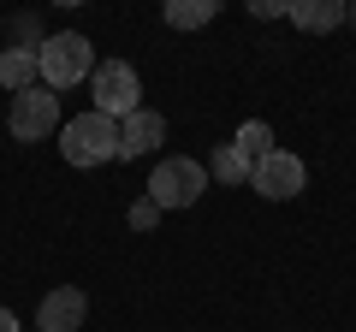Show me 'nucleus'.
Masks as SVG:
<instances>
[{"label":"nucleus","mask_w":356,"mask_h":332,"mask_svg":"<svg viewBox=\"0 0 356 332\" xmlns=\"http://www.w3.org/2000/svg\"><path fill=\"white\" fill-rule=\"evenodd\" d=\"M36 65H42V90H77V83H89L95 77V48H89V36H77V30H60V36H48L36 48Z\"/></svg>","instance_id":"obj_1"},{"label":"nucleus","mask_w":356,"mask_h":332,"mask_svg":"<svg viewBox=\"0 0 356 332\" xmlns=\"http://www.w3.org/2000/svg\"><path fill=\"white\" fill-rule=\"evenodd\" d=\"M60 154L72 166H107V160H119V119H107V113H77V119H65L60 125Z\"/></svg>","instance_id":"obj_2"},{"label":"nucleus","mask_w":356,"mask_h":332,"mask_svg":"<svg viewBox=\"0 0 356 332\" xmlns=\"http://www.w3.org/2000/svg\"><path fill=\"white\" fill-rule=\"evenodd\" d=\"M202 190H208V166L191 160V154H178V160H154L149 190H143V196H149L161 214H172V208H196Z\"/></svg>","instance_id":"obj_3"},{"label":"nucleus","mask_w":356,"mask_h":332,"mask_svg":"<svg viewBox=\"0 0 356 332\" xmlns=\"http://www.w3.org/2000/svg\"><path fill=\"white\" fill-rule=\"evenodd\" d=\"M89 95H95V113L119 119V125L131 113H143V77L131 72V60H102L89 77Z\"/></svg>","instance_id":"obj_4"},{"label":"nucleus","mask_w":356,"mask_h":332,"mask_svg":"<svg viewBox=\"0 0 356 332\" xmlns=\"http://www.w3.org/2000/svg\"><path fill=\"white\" fill-rule=\"evenodd\" d=\"M6 131H13L18 142H42V137H54L60 131V95L54 90H24V95H13V107H6Z\"/></svg>","instance_id":"obj_5"},{"label":"nucleus","mask_w":356,"mask_h":332,"mask_svg":"<svg viewBox=\"0 0 356 332\" xmlns=\"http://www.w3.org/2000/svg\"><path fill=\"white\" fill-rule=\"evenodd\" d=\"M303 160L297 154H285V149H273L267 160H255V172H250V190L255 196H267V202H291L297 190H303Z\"/></svg>","instance_id":"obj_6"},{"label":"nucleus","mask_w":356,"mask_h":332,"mask_svg":"<svg viewBox=\"0 0 356 332\" xmlns=\"http://www.w3.org/2000/svg\"><path fill=\"white\" fill-rule=\"evenodd\" d=\"M89 320V291L83 285H54L36 303V332H83Z\"/></svg>","instance_id":"obj_7"},{"label":"nucleus","mask_w":356,"mask_h":332,"mask_svg":"<svg viewBox=\"0 0 356 332\" xmlns=\"http://www.w3.org/2000/svg\"><path fill=\"white\" fill-rule=\"evenodd\" d=\"M161 142H166V119L143 107V113H131L125 125H119V160H143V154H154Z\"/></svg>","instance_id":"obj_8"},{"label":"nucleus","mask_w":356,"mask_h":332,"mask_svg":"<svg viewBox=\"0 0 356 332\" xmlns=\"http://www.w3.org/2000/svg\"><path fill=\"white\" fill-rule=\"evenodd\" d=\"M291 24L309 30V36H327V30L350 24V0H297V6H291Z\"/></svg>","instance_id":"obj_9"},{"label":"nucleus","mask_w":356,"mask_h":332,"mask_svg":"<svg viewBox=\"0 0 356 332\" xmlns=\"http://www.w3.org/2000/svg\"><path fill=\"white\" fill-rule=\"evenodd\" d=\"M42 83V65H36V48H0V90L6 95H24Z\"/></svg>","instance_id":"obj_10"},{"label":"nucleus","mask_w":356,"mask_h":332,"mask_svg":"<svg viewBox=\"0 0 356 332\" xmlns=\"http://www.w3.org/2000/svg\"><path fill=\"white\" fill-rule=\"evenodd\" d=\"M214 0H166V30H202V24H214Z\"/></svg>","instance_id":"obj_11"},{"label":"nucleus","mask_w":356,"mask_h":332,"mask_svg":"<svg viewBox=\"0 0 356 332\" xmlns=\"http://www.w3.org/2000/svg\"><path fill=\"white\" fill-rule=\"evenodd\" d=\"M250 172H255V160H243L238 142H220L214 160H208V179H220V184H250Z\"/></svg>","instance_id":"obj_12"},{"label":"nucleus","mask_w":356,"mask_h":332,"mask_svg":"<svg viewBox=\"0 0 356 332\" xmlns=\"http://www.w3.org/2000/svg\"><path fill=\"white\" fill-rule=\"evenodd\" d=\"M238 154H243V160H267V154H273V125L243 119V125H238Z\"/></svg>","instance_id":"obj_13"},{"label":"nucleus","mask_w":356,"mask_h":332,"mask_svg":"<svg viewBox=\"0 0 356 332\" xmlns=\"http://www.w3.org/2000/svg\"><path fill=\"white\" fill-rule=\"evenodd\" d=\"M13 36H18V48H42V42H48L36 13H18V18H13Z\"/></svg>","instance_id":"obj_14"},{"label":"nucleus","mask_w":356,"mask_h":332,"mask_svg":"<svg viewBox=\"0 0 356 332\" xmlns=\"http://www.w3.org/2000/svg\"><path fill=\"white\" fill-rule=\"evenodd\" d=\"M161 226V208L149 202V196H137V202H131V231H154Z\"/></svg>","instance_id":"obj_15"},{"label":"nucleus","mask_w":356,"mask_h":332,"mask_svg":"<svg viewBox=\"0 0 356 332\" xmlns=\"http://www.w3.org/2000/svg\"><path fill=\"white\" fill-rule=\"evenodd\" d=\"M250 13H255V18H291V6H285V0H255Z\"/></svg>","instance_id":"obj_16"},{"label":"nucleus","mask_w":356,"mask_h":332,"mask_svg":"<svg viewBox=\"0 0 356 332\" xmlns=\"http://www.w3.org/2000/svg\"><path fill=\"white\" fill-rule=\"evenodd\" d=\"M0 332H24V326H18V315H13V308H0Z\"/></svg>","instance_id":"obj_17"},{"label":"nucleus","mask_w":356,"mask_h":332,"mask_svg":"<svg viewBox=\"0 0 356 332\" xmlns=\"http://www.w3.org/2000/svg\"><path fill=\"white\" fill-rule=\"evenodd\" d=\"M350 24H356V0H350Z\"/></svg>","instance_id":"obj_18"}]
</instances>
